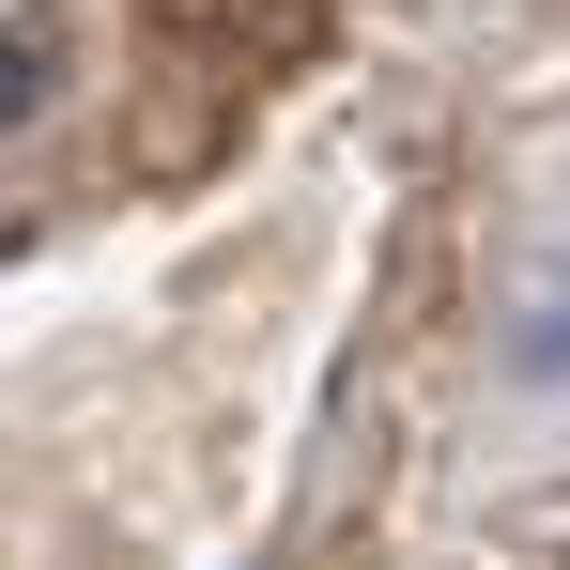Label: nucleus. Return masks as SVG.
Here are the masks:
<instances>
[{
    "label": "nucleus",
    "instance_id": "obj_1",
    "mask_svg": "<svg viewBox=\"0 0 570 570\" xmlns=\"http://www.w3.org/2000/svg\"><path fill=\"white\" fill-rule=\"evenodd\" d=\"M478 385H493V416L570 432V216L524 232V263H509V293H493V355H478Z\"/></svg>",
    "mask_w": 570,
    "mask_h": 570
}]
</instances>
